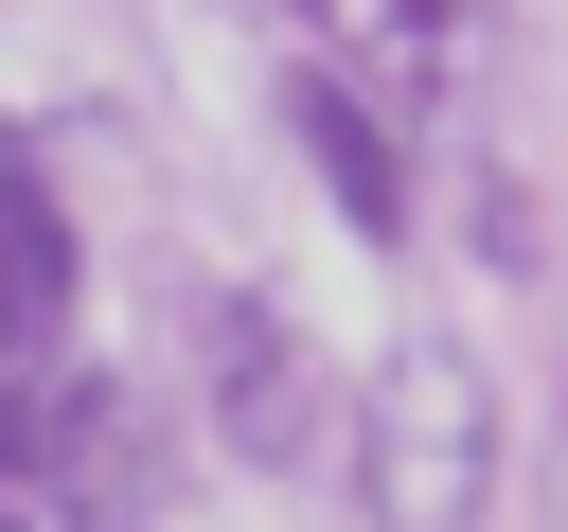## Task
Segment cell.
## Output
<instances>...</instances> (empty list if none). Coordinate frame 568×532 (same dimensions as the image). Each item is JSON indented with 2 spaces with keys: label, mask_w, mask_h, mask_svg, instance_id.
Returning <instances> with one entry per match:
<instances>
[{
  "label": "cell",
  "mask_w": 568,
  "mask_h": 532,
  "mask_svg": "<svg viewBox=\"0 0 568 532\" xmlns=\"http://www.w3.org/2000/svg\"><path fill=\"white\" fill-rule=\"evenodd\" d=\"M355 497H373V532H479V497H497V408H479V372H462L444 337H408V355L373 372V408H355Z\"/></svg>",
  "instance_id": "6da1fadb"
},
{
  "label": "cell",
  "mask_w": 568,
  "mask_h": 532,
  "mask_svg": "<svg viewBox=\"0 0 568 532\" xmlns=\"http://www.w3.org/2000/svg\"><path fill=\"white\" fill-rule=\"evenodd\" d=\"M213 443H231V461H320V443H337L302 319H266V301H213Z\"/></svg>",
  "instance_id": "7a4b0ae2"
},
{
  "label": "cell",
  "mask_w": 568,
  "mask_h": 532,
  "mask_svg": "<svg viewBox=\"0 0 568 532\" xmlns=\"http://www.w3.org/2000/svg\"><path fill=\"white\" fill-rule=\"evenodd\" d=\"M53 319H71V213H53V195H36V160L0 142V372H18Z\"/></svg>",
  "instance_id": "3957f363"
},
{
  "label": "cell",
  "mask_w": 568,
  "mask_h": 532,
  "mask_svg": "<svg viewBox=\"0 0 568 532\" xmlns=\"http://www.w3.org/2000/svg\"><path fill=\"white\" fill-rule=\"evenodd\" d=\"M284 124H302V160L337 177L355 231H408V177H390V142H373V106H355L337 71H284Z\"/></svg>",
  "instance_id": "277c9868"
}]
</instances>
